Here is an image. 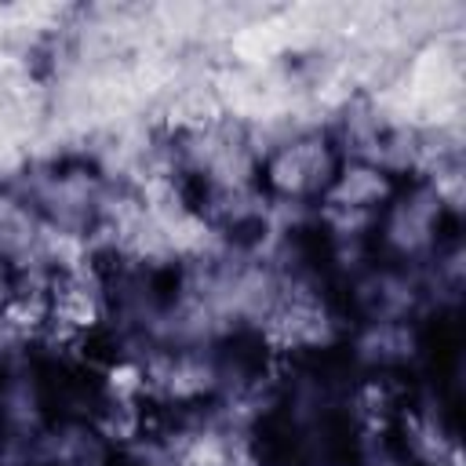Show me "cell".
I'll return each mask as SVG.
<instances>
[{
    "label": "cell",
    "instance_id": "obj_1",
    "mask_svg": "<svg viewBox=\"0 0 466 466\" xmlns=\"http://www.w3.org/2000/svg\"><path fill=\"white\" fill-rule=\"evenodd\" d=\"M339 146L320 131H299L280 138L266 153V186L277 200H302L309 204L320 197L335 171H339Z\"/></svg>",
    "mask_w": 466,
    "mask_h": 466
},
{
    "label": "cell",
    "instance_id": "obj_2",
    "mask_svg": "<svg viewBox=\"0 0 466 466\" xmlns=\"http://www.w3.org/2000/svg\"><path fill=\"white\" fill-rule=\"evenodd\" d=\"M146 375V393L167 404H197L222 393L226 371L208 346H149L135 357Z\"/></svg>",
    "mask_w": 466,
    "mask_h": 466
},
{
    "label": "cell",
    "instance_id": "obj_3",
    "mask_svg": "<svg viewBox=\"0 0 466 466\" xmlns=\"http://www.w3.org/2000/svg\"><path fill=\"white\" fill-rule=\"evenodd\" d=\"M258 328H262L266 342L273 350H284V353L328 350L342 331L331 306L313 288L299 284L295 277L291 280L284 277V291H280V299L273 302V309L266 313V320Z\"/></svg>",
    "mask_w": 466,
    "mask_h": 466
},
{
    "label": "cell",
    "instance_id": "obj_4",
    "mask_svg": "<svg viewBox=\"0 0 466 466\" xmlns=\"http://www.w3.org/2000/svg\"><path fill=\"white\" fill-rule=\"evenodd\" d=\"M441 218H444V208L426 182H415L400 197L393 193L379 215V233L386 251L400 262H426L437 251Z\"/></svg>",
    "mask_w": 466,
    "mask_h": 466
},
{
    "label": "cell",
    "instance_id": "obj_5",
    "mask_svg": "<svg viewBox=\"0 0 466 466\" xmlns=\"http://www.w3.org/2000/svg\"><path fill=\"white\" fill-rule=\"evenodd\" d=\"M47 306H51L47 331H55L58 339H76L84 331H95L106 320L109 288H106L102 273L87 262V266H76V269H66V273L51 277Z\"/></svg>",
    "mask_w": 466,
    "mask_h": 466
},
{
    "label": "cell",
    "instance_id": "obj_6",
    "mask_svg": "<svg viewBox=\"0 0 466 466\" xmlns=\"http://www.w3.org/2000/svg\"><path fill=\"white\" fill-rule=\"evenodd\" d=\"M353 291H357V306L364 320H411L419 306L426 302L422 273H408L393 266L364 269Z\"/></svg>",
    "mask_w": 466,
    "mask_h": 466
},
{
    "label": "cell",
    "instance_id": "obj_7",
    "mask_svg": "<svg viewBox=\"0 0 466 466\" xmlns=\"http://www.w3.org/2000/svg\"><path fill=\"white\" fill-rule=\"evenodd\" d=\"M44 215L18 193L0 189V258L15 269V277L22 273H44L40 266V244H44Z\"/></svg>",
    "mask_w": 466,
    "mask_h": 466
},
{
    "label": "cell",
    "instance_id": "obj_8",
    "mask_svg": "<svg viewBox=\"0 0 466 466\" xmlns=\"http://www.w3.org/2000/svg\"><path fill=\"white\" fill-rule=\"evenodd\" d=\"M353 357L371 371L404 368L419 357V328L411 320H364L353 335Z\"/></svg>",
    "mask_w": 466,
    "mask_h": 466
},
{
    "label": "cell",
    "instance_id": "obj_9",
    "mask_svg": "<svg viewBox=\"0 0 466 466\" xmlns=\"http://www.w3.org/2000/svg\"><path fill=\"white\" fill-rule=\"evenodd\" d=\"M400 433L415 466H462L459 437L437 408H426V404L408 408L400 415Z\"/></svg>",
    "mask_w": 466,
    "mask_h": 466
},
{
    "label": "cell",
    "instance_id": "obj_10",
    "mask_svg": "<svg viewBox=\"0 0 466 466\" xmlns=\"http://www.w3.org/2000/svg\"><path fill=\"white\" fill-rule=\"evenodd\" d=\"M390 197H393V175L364 160H346L339 164L331 186L320 193V204L353 208V211H382Z\"/></svg>",
    "mask_w": 466,
    "mask_h": 466
},
{
    "label": "cell",
    "instance_id": "obj_11",
    "mask_svg": "<svg viewBox=\"0 0 466 466\" xmlns=\"http://www.w3.org/2000/svg\"><path fill=\"white\" fill-rule=\"evenodd\" d=\"M29 455L44 466H102L106 462V441L95 426L66 422L51 433H40L29 444Z\"/></svg>",
    "mask_w": 466,
    "mask_h": 466
},
{
    "label": "cell",
    "instance_id": "obj_12",
    "mask_svg": "<svg viewBox=\"0 0 466 466\" xmlns=\"http://www.w3.org/2000/svg\"><path fill=\"white\" fill-rule=\"evenodd\" d=\"M0 426L11 448L29 455V444L40 437V393L33 375H7L0 386Z\"/></svg>",
    "mask_w": 466,
    "mask_h": 466
},
{
    "label": "cell",
    "instance_id": "obj_13",
    "mask_svg": "<svg viewBox=\"0 0 466 466\" xmlns=\"http://www.w3.org/2000/svg\"><path fill=\"white\" fill-rule=\"evenodd\" d=\"M397 386L382 375L375 379H364L353 397H350V415L357 422V430L364 433V441H375V437H386L393 415H397Z\"/></svg>",
    "mask_w": 466,
    "mask_h": 466
},
{
    "label": "cell",
    "instance_id": "obj_14",
    "mask_svg": "<svg viewBox=\"0 0 466 466\" xmlns=\"http://www.w3.org/2000/svg\"><path fill=\"white\" fill-rule=\"evenodd\" d=\"M317 222L331 233V244H364L371 229H379V211H353V208H317Z\"/></svg>",
    "mask_w": 466,
    "mask_h": 466
},
{
    "label": "cell",
    "instance_id": "obj_15",
    "mask_svg": "<svg viewBox=\"0 0 466 466\" xmlns=\"http://www.w3.org/2000/svg\"><path fill=\"white\" fill-rule=\"evenodd\" d=\"M95 430L102 433V441H113V444L142 441V408H138V400H113V397H106Z\"/></svg>",
    "mask_w": 466,
    "mask_h": 466
},
{
    "label": "cell",
    "instance_id": "obj_16",
    "mask_svg": "<svg viewBox=\"0 0 466 466\" xmlns=\"http://www.w3.org/2000/svg\"><path fill=\"white\" fill-rule=\"evenodd\" d=\"M364 466H404L393 451H386V444H382V437H375V441H368V451H364Z\"/></svg>",
    "mask_w": 466,
    "mask_h": 466
},
{
    "label": "cell",
    "instance_id": "obj_17",
    "mask_svg": "<svg viewBox=\"0 0 466 466\" xmlns=\"http://www.w3.org/2000/svg\"><path fill=\"white\" fill-rule=\"evenodd\" d=\"M11 288H15V269L0 258V306L7 302V295H11Z\"/></svg>",
    "mask_w": 466,
    "mask_h": 466
},
{
    "label": "cell",
    "instance_id": "obj_18",
    "mask_svg": "<svg viewBox=\"0 0 466 466\" xmlns=\"http://www.w3.org/2000/svg\"><path fill=\"white\" fill-rule=\"evenodd\" d=\"M0 466H7V462H0Z\"/></svg>",
    "mask_w": 466,
    "mask_h": 466
}]
</instances>
